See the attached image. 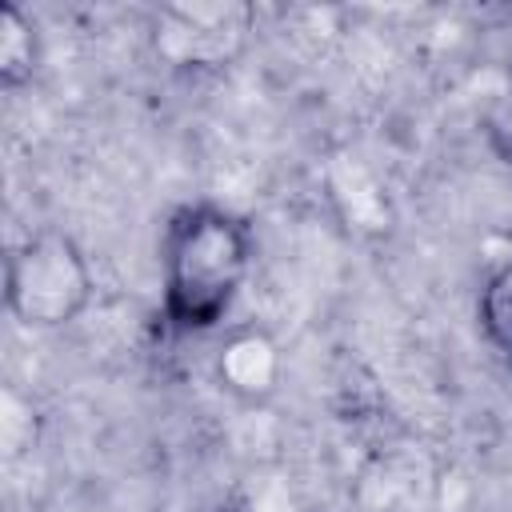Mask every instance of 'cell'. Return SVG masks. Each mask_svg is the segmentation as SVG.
<instances>
[{
	"label": "cell",
	"mask_w": 512,
	"mask_h": 512,
	"mask_svg": "<svg viewBox=\"0 0 512 512\" xmlns=\"http://www.w3.org/2000/svg\"><path fill=\"white\" fill-rule=\"evenodd\" d=\"M252 268V232L216 204H184L160 240V312L172 332H208L236 304Z\"/></svg>",
	"instance_id": "1"
},
{
	"label": "cell",
	"mask_w": 512,
	"mask_h": 512,
	"mask_svg": "<svg viewBox=\"0 0 512 512\" xmlns=\"http://www.w3.org/2000/svg\"><path fill=\"white\" fill-rule=\"evenodd\" d=\"M8 312L24 328H64L92 300V268L64 232H40L12 248L4 268Z\"/></svg>",
	"instance_id": "2"
},
{
	"label": "cell",
	"mask_w": 512,
	"mask_h": 512,
	"mask_svg": "<svg viewBox=\"0 0 512 512\" xmlns=\"http://www.w3.org/2000/svg\"><path fill=\"white\" fill-rule=\"evenodd\" d=\"M252 20L244 0L164 4L152 16V52L176 72H220L248 48Z\"/></svg>",
	"instance_id": "3"
},
{
	"label": "cell",
	"mask_w": 512,
	"mask_h": 512,
	"mask_svg": "<svg viewBox=\"0 0 512 512\" xmlns=\"http://www.w3.org/2000/svg\"><path fill=\"white\" fill-rule=\"evenodd\" d=\"M216 376L220 384L244 400V404H264L284 376V356L276 348V340L260 328H240L224 340L220 356H216Z\"/></svg>",
	"instance_id": "4"
},
{
	"label": "cell",
	"mask_w": 512,
	"mask_h": 512,
	"mask_svg": "<svg viewBox=\"0 0 512 512\" xmlns=\"http://www.w3.org/2000/svg\"><path fill=\"white\" fill-rule=\"evenodd\" d=\"M476 320H480V332H484L488 348L496 352V360L512 372V264L496 268L484 280L480 300H476Z\"/></svg>",
	"instance_id": "5"
},
{
	"label": "cell",
	"mask_w": 512,
	"mask_h": 512,
	"mask_svg": "<svg viewBox=\"0 0 512 512\" xmlns=\"http://www.w3.org/2000/svg\"><path fill=\"white\" fill-rule=\"evenodd\" d=\"M32 68H36V28L16 4H4L0 8V84L20 88L24 80H32Z\"/></svg>",
	"instance_id": "6"
},
{
	"label": "cell",
	"mask_w": 512,
	"mask_h": 512,
	"mask_svg": "<svg viewBox=\"0 0 512 512\" xmlns=\"http://www.w3.org/2000/svg\"><path fill=\"white\" fill-rule=\"evenodd\" d=\"M224 512H244V508H224Z\"/></svg>",
	"instance_id": "7"
}]
</instances>
